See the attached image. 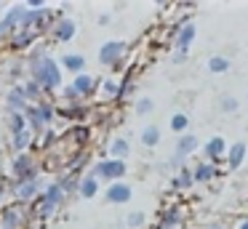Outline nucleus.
<instances>
[{
  "label": "nucleus",
  "mask_w": 248,
  "mask_h": 229,
  "mask_svg": "<svg viewBox=\"0 0 248 229\" xmlns=\"http://www.w3.org/2000/svg\"><path fill=\"white\" fill-rule=\"evenodd\" d=\"M35 80H40V83L46 85V88H56L59 85V69H56V64L51 61V59H43L40 64H35Z\"/></svg>",
  "instance_id": "1"
},
{
  "label": "nucleus",
  "mask_w": 248,
  "mask_h": 229,
  "mask_svg": "<svg viewBox=\"0 0 248 229\" xmlns=\"http://www.w3.org/2000/svg\"><path fill=\"white\" fill-rule=\"evenodd\" d=\"M99 176H107V179H118V176L125 173V165L120 163V160H107V163H102L96 168Z\"/></svg>",
  "instance_id": "2"
},
{
  "label": "nucleus",
  "mask_w": 248,
  "mask_h": 229,
  "mask_svg": "<svg viewBox=\"0 0 248 229\" xmlns=\"http://www.w3.org/2000/svg\"><path fill=\"white\" fill-rule=\"evenodd\" d=\"M120 51H123V43H107L99 53V59H102V64H112L120 56Z\"/></svg>",
  "instance_id": "3"
},
{
  "label": "nucleus",
  "mask_w": 248,
  "mask_h": 229,
  "mask_svg": "<svg viewBox=\"0 0 248 229\" xmlns=\"http://www.w3.org/2000/svg\"><path fill=\"white\" fill-rule=\"evenodd\" d=\"M107 197H109L112 202H125V200L131 197V189H128L125 184H115L112 189L107 192Z\"/></svg>",
  "instance_id": "4"
},
{
  "label": "nucleus",
  "mask_w": 248,
  "mask_h": 229,
  "mask_svg": "<svg viewBox=\"0 0 248 229\" xmlns=\"http://www.w3.org/2000/svg\"><path fill=\"white\" fill-rule=\"evenodd\" d=\"M91 88H93V80L88 77V75H78L75 83H72V91H75V93H88Z\"/></svg>",
  "instance_id": "5"
},
{
  "label": "nucleus",
  "mask_w": 248,
  "mask_h": 229,
  "mask_svg": "<svg viewBox=\"0 0 248 229\" xmlns=\"http://www.w3.org/2000/svg\"><path fill=\"white\" fill-rule=\"evenodd\" d=\"M72 35H75V24H72V21H62V24L56 27V37H59V40H70Z\"/></svg>",
  "instance_id": "6"
},
{
  "label": "nucleus",
  "mask_w": 248,
  "mask_h": 229,
  "mask_svg": "<svg viewBox=\"0 0 248 229\" xmlns=\"http://www.w3.org/2000/svg\"><path fill=\"white\" fill-rule=\"evenodd\" d=\"M80 195L83 197H93V195H96V181H93V176H86V179H83Z\"/></svg>",
  "instance_id": "7"
},
{
  "label": "nucleus",
  "mask_w": 248,
  "mask_h": 229,
  "mask_svg": "<svg viewBox=\"0 0 248 229\" xmlns=\"http://www.w3.org/2000/svg\"><path fill=\"white\" fill-rule=\"evenodd\" d=\"M195 37V27H184L182 30V37H179V51H187V46H189V40Z\"/></svg>",
  "instance_id": "8"
},
{
  "label": "nucleus",
  "mask_w": 248,
  "mask_h": 229,
  "mask_svg": "<svg viewBox=\"0 0 248 229\" xmlns=\"http://www.w3.org/2000/svg\"><path fill=\"white\" fill-rule=\"evenodd\" d=\"M19 227V213L16 211H6L3 213V229H16Z\"/></svg>",
  "instance_id": "9"
},
{
  "label": "nucleus",
  "mask_w": 248,
  "mask_h": 229,
  "mask_svg": "<svg viewBox=\"0 0 248 229\" xmlns=\"http://www.w3.org/2000/svg\"><path fill=\"white\" fill-rule=\"evenodd\" d=\"M64 67L72 72H80L83 69V56H64Z\"/></svg>",
  "instance_id": "10"
},
{
  "label": "nucleus",
  "mask_w": 248,
  "mask_h": 229,
  "mask_svg": "<svg viewBox=\"0 0 248 229\" xmlns=\"http://www.w3.org/2000/svg\"><path fill=\"white\" fill-rule=\"evenodd\" d=\"M19 197H22V200H30V197L35 195V181H24L22 186H19V192H16Z\"/></svg>",
  "instance_id": "11"
},
{
  "label": "nucleus",
  "mask_w": 248,
  "mask_h": 229,
  "mask_svg": "<svg viewBox=\"0 0 248 229\" xmlns=\"http://www.w3.org/2000/svg\"><path fill=\"white\" fill-rule=\"evenodd\" d=\"M240 160H243V144H235V149H232V154H230V165H232V168H237Z\"/></svg>",
  "instance_id": "12"
},
{
  "label": "nucleus",
  "mask_w": 248,
  "mask_h": 229,
  "mask_svg": "<svg viewBox=\"0 0 248 229\" xmlns=\"http://www.w3.org/2000/svg\"><path fill=\"white\" fill-rule=\"evenodd\" d=\"M125 152H128V144H125L123 138H118V141H112V154H115V157H123Z\"/></svg>",
  "instance_id": "13"
},
{
  "label": "nucleus",
  "mask_w": 248,
  "mask_h": 229,
  "mask_svg": "<svg viewBox=\"0 0 248 229\" xmlns=\"http://www.w3.org/2000/svg\"><path fill=\"white\" fill-rule=\"evenodd\" d=\"M195 144H198V141H195V136H184V138H182V141H179V154H184V152H189V149H192V147H195Z\"/></svg>",
  "instance_id": "14"
},
{
  "label": "nucleus",
  "mask_w": 248,
  "mask_h": 229,
  "mask_svg": "<svg viewBox=\"0 0 248 229\" xmlns=\"http://www.w3.org/2000/svg\"><path fill=\"white\" fill-rule=\"evenodd\" d=\"M30 138H32V133H30V131H22V133H16L14 144H16V147L22 149V147H27V144H30Z\"/></svg>",
  "instance_id": "15"
},
{
  "label": "nucleus",
  "mask_w": 248,
  "mask_h": 229,
  "mask_svg": "<svg viewBox=\"0 0 248 229\" xmlns=\"http://www.w3.org/2000/svg\"><path fill=\"white\" fill-rule=\"evenodd\" d=\"M141 138H144V144H150V147H152V144H157V128H147Z\"/></svg>",
  "instance_id": "16"
},
{
  "label": "nucleus",
  "mask_w": 248,
  "mask_h": 229,
  "mask_svg": "<svg viewBox=\"0 0 248 229\" xmlns=\"http://www.w3.org/2000/svg\"><path fill=\"white\" fill-rule=\"evenodd\" d=\"M8 104H11V107H22L24 104V93H22V91H14V93L8 96Z\"/></svg>",
  "instance_id": "17"
},
{
  "label": "nucleus",
  "mask_w": 248,
  "mask_h": 229,
  "mask_svg": "<svg viewBox=\"0 0 248 229\" xmlns=\"http://www.w3.org/2000/svg\"><path fill=\"white\" fill-rule=\"evenodd\" d=\"M27 165H30V157H27V154H22V157L16 160V165H14V170L24 176V168H27Z\"/></svg>",
  "instance_id": "18"
},
{
  "label": "nucleus",
  "mask_w": 248,
  "mask_h": 229,
  "mask_svg": "<svg viewBox=\"0 0 248 229\" xmlns=\"http://www.w3.org/2000/svg\"><path fill=\"white\" fill-rule=\"evenodd\" d=\"M221 149H224V141H221V138H214V141L208 144V154H219Z\"/></svg>",
  "instance_id": "19"
},
{
  "label": "nucleus",
  "mask_w": 248,
  "mask_h": 229,
  "mask_svg": "<svg viewBox=\"0 0 248 229\" xmlns=\"http://www.w3.org/2000/svg\"><path fill=\"white\" fill-rule=\"evenodd\" d=\"M211 69H214V72H221V69H227V61L224 59H211Z\"/></svg>",
  "instance_id": "20"
},
{
  "label": "nucleus",
  "mask_w": 248,
  "mask_h": 229,
  "mask_svg": "<svg viewBox=\"0 0 248 229\" xmlns=\"http://www.w3.org/2000/svg\"><path fill=\"white\" fill-rule=\"evenodd\" d=\"M214 176V168H208V165H200L198 168V179H211Z\"/></svg>",
  "instance_id": "21"
},
{
  "label": "nucleus",
  "mask_w": 248,
  "mask_h": 229,
  "mask_svg": "<svg viewBox=\"0 0 248 229\" xmlns=\"http://www.w3.org/2000/svg\"><path fill=\"white\" fill-rule=\"evenodd\" d=\"M22 93H24V96H30V99H35V96H38V93H40V91H38V83H30V85H27V88H24V91H22Z\"/></svg>",
  "instance_id": "22"
},
{
  "label": "nucleus",
  "mask_w": 248,
  "mask_h": 229,
  "mask_svg": "<svg viewBox=\"0 0 248 229\" xmlns=\"http://www.w3.org/2000/svg\"><path fill=\"white\" fill-rule=\"evenodd\" d=\"M11 131H14V133H22V131H24V128H22V117H19V115L11 117Z\"/></svg>",
  "instance_id": "23"
},
{
  "label": "nucleus",
  "mask_w": 248,
  "mask_h": 229,
  "mask_svg": "<svg viewBox=\"0 0 248 229\" xmlns=\"http://www.w3.org/2000/svg\"><path fill=\"white\" fill-rule=\"evenodd\" d=\"M171 125L176 128V131H182V128L187 125V117H184V115H176V117H173V122H171Z\"/></svg>",
  "instance_id": "24"
},
{
  "label": "nucleus",
  "mask_w": 248,
  "mask_h": 229,
  "mask_svg": "<svg viewBox=\"0 0 248 229\" xmlns=\"http://www.w3.org/2000/svg\"><path fill=\"white\" fill-rule=\"evenodd\" d=\"M141 218H144L141 213H131V216H128V227H139V224H141Z\"/></svg>",
  "instance_id": "25"
},
{
  "label": "nucleus",
  "mask_w": 248,
  "mask_h": 229,
  "mask_svg": "<svg viewBox=\"0 0 248 229\" xmlns=\"http://www.w3.org/2000/svg\"><path fill=\"white\" fill-rule=\"evenodd\" d=\"M30 40H32V35H30V32H24V35H19V37H16V46H27Z\"/></svg>",
  "instance_id": "26"
},
{
  "label": "nucleus",
  "mask_w": 248,
  "mask_h": 229,
  "mask_svg": "<svg viewBox=\"0 0 248 229\" xmlns=\"http://www.w3.org/2000/svg\"><path fill=\"white\" fill-rule=\"evenodd\" d=\"M150 109H152V101H150V99L139 101V112H141V115H144V112H150Z\"/></svg>",
  "instance_id": "27"
},
{
  "label": "nucleus",
  "mask_w": 248,
  "mask_h": 229,
  "mask_svg": "<svg viewBox=\"0 0 248 229\" xmlns=\"http://www.w3.org/2000/svg\"><path fill=\"white\" fill-rule=\"evenodd\" d=\"M104 91H107V93H115L118 88H115V83H107V85H104Z\"/></svg>",
  "instance_id": "28"
},
{
  "label": "nucleus",
  "mask_w": 248,
  "mask_h": 229,
  "mask_svg": "<svg viewBox=\"0 0 248 229\" xmlns=\"http://www.w3.org/2000/svg\"><path fill=\"white\" fill-rule=\"evenodd\" d=\"M243 229H248V221H246V224H243Z\"/></svg>",
  "instance_id": "29"
}]
</instances>
